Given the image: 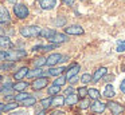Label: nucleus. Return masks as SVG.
I'll list each match as a JSON object with an SVG mask.
<instances>
[{"label": "nucleus", "instance_id": "obj_1", "mask_svg": "<svg viewBox=\"0 0 125 115\" xmlns=\"http://www.w3.org/2000/svg\"><path fill=\"white\" fill-rule=\"evenodd\" d=\"M41 31L42 28L39 26H23L19 29L23 37H38L41 36Z\"/></svg>", "mask_w": 125, "mask_h": 115}, {"label": "nucleus", "instance_id": "obj_2", "mask_svg": "<svg viewBox=\"0 0 125 115\" xmlns=\"http://www.w3.org/2000/svg\"><path fill=\"white\" fill-rule=\"evenodd\" d=\"M14 13L18 19L24 20V19L28 18V15H30V9H28V7L26 4L16 3V4H14Z\"/></svg>", "mask_w": 125, "mask_h": 115}, {"label": "nucleus", "instance_id": "obj_3", "mask_svg": "<svg viewBox=\"0 0 125 115\" xmlns=\"http://www.w3.org/2000/svg\"><path fill=\"white\" fill-rule=\"evenodd\" d=\"M26 55H27V52H26L24 50H10V51H7V53H6V60L18 62L22 58H24Z\"/></svg>", "mask_w": 125, "mask_h": 115}, {"label": "nucleus", "instance_id": "obj_4", "mask_svg": "<svg viewBox=\"0 0 125 115\" xmlns=\"http://www.w3.org/2000/svg\"><path fill=\"white\" fill-rule=\"evenodd\" d=\"M65 59H67V56L62 55V53H51V55H49V58H47V66L49 67H54L55 64L61 63V62H66Z\"/></svg>", "mask_w": 125, "mask_h": 115}, {"label": "nucleus", "instance_id": "obj_5", "mask_svg": "<svg viewBox=\"0 0 125 115\" xmlns=\"http://www.w3.org/2000/svg\"><path fill=\"white\" fill-rule=\"evenodd\" d=\"M106 106H108V108L110 110L114 115H120V114H122V112L125 111V107L122 106V104H120L118 102L109 100L108 103H106Z\"/></svg>", "mask_w": 125, "mask_h": 115}, {"label": "nucleus", "instance_id": "obj_6", "mask_svg": "<svg viewBox=\"0 0 125 115\" xmlns=\"http://www.w3.org/2000/svg\"><path fill=\"white\" fill-rule=\"evenodd\" d=\"M67 40H69L67 34H59V32H55V34L49 39V42L54 43V44H62V43H66Z\"/></svg>", "mask_w": 125, "mask_h": 115}, {"label": "nucleus", "instance_id": "obj_7", "mask_svg": "<svg viewBox=\"0 0 125 115\" xmlns=\"http://www.w3.org/2000/svg\"><path fill=\"white\" fill-rule=\"evenodd\" d=\"M10 23H11V15H10L8 9L3 5H0V24L6 26V24Z\"/></svg>", "mask_w": 125, "mask_h": 115}, {"label": "nucleus", "instance_id": "obj_8", "mask_svg": "<svg viewBox=\"0 0 125 115\" xmlns=\"http://www.w3.org/2000/svg\"><path fill=\"white\" fill-rule=\"evenodd\" d=\"M47 84H49L47 76H41V78H36V79L32 82V88L36 90V91H39V90H42V88H44Z\"/></svg>", "mask_w": 125, "mask_h": 115}, {"label": "nucleus", "instance_id": "obj_9", "mask_svg": "<svg viewBox=\"0 0 125 115\" xmlns=\"http://www.w3.org/2000/svg\"><path fill=\"white\" fill-rule=\"evenodd\" d=\"M106 103H104V102L101 100H94L93 102V104H90V108H92L93 112H95V114H101V112H104L106 110Z\"/></svg>", "mask_w": 125, "mask_h": 115}, {"label": "nucleus", "instance_id": "obj_10", "mask_svg": "<svg viewBox=\"0 0 125 115\" xmlns=\"http://www.w3.org/2000/svg\"><path fill=\"white\" fill-rule=\"evenodd\" d=\"M81 71V66H79L78 63H74L71 64L69 68H66V79H71L73 76H75V75H78V72Z\"/></svg>", "mask_w": 125, "mask_h": 115}, {"label": "nucleus", "instance_id": "obj_11", "mask_svg": "<svg viewBox=\"0 0 125 115\" xmlns=\"http://www.w3.org/2000/svg\"><path fill=\"white\" fill-rule=\"evenodd\" d=\"M65 32L67 35H83L85 29L82 28L81 26H78V24H73V26H69L65 28Z\"/></svg>", "mask_w": 125, "mask_h": 115}, {"label": "nucleus", "instance_id": "obj_12", "mask_svg": "<svg viewBox=\"0 0 125 115\" xmlns=\"http://www.w3.org/2000/svg\"><path fill=\"white\" fill-rule=\"evenodd\" d=\"M106 72H108V68H106V67H100V68H98L97 71L94 72V75H93L92 82H93V83H97L100 79H102V78L105 76Z\"/></svg>", "mask_w": 125, "mask_h": 115}, {"label": "nucleus", "instance_id": "obj_13", "mask_svg": "<svg viewBox=\"0 0 125 115\" xmlns=\"http://www.w3.org/2000/svg\"><path fill=\"white\" fill-rule=\"evenodd\" d=\"M39 5H41L42 9L50 11L57 5V0H39Z\"/></svg>", "mask_w": 125, "mask_h": 115}, {"label": "nucleus", "instance_id": "obj_14", "mask_svg": "<svg viewBox=\"0 0 125 115\" xmlns=\"http://www.w3.org/2000/svg\"><path fill=\"white\" fill-rule=\"evenodd\" d=\"M28 71H30V70H28V67H20V68L14 74V79L15 80H22L23 78L27 76Z\"/></svg>", "mask_w": 125, "mask_h": 115}, {"label": "nucleus", "instance_id": "obj_15", "mask_svg": "<svg viewBox=\"0 0 125 115\" xmlns=\"http://www.w3.org/2000/svg\"><path fill=\"white\" fill-rule=\"evenodd\" d=\"M14 47V43L11 42L8 36L3 35V36H0V48H12Z\"/></svg>", "mask_w": 125, "mask_h": 115}, {"label": "nucleus", "instance_id": "obj_16", "mask_svg": "<svg viewBox=\"0 0 125 115\" xmlns=\"http://www.w3.org/2000/svg\"><path fill=\"white\" fill-rule=\"evenodd\" d=\"M102 95L105 96V98H113V96L116 95V90H114V87L112 84H106L105 88H104V91H102Z\"/></svg>", "mask_w": 125, "mask_h": 115}, {"label": "nucleus", "instance_id": "obj_17", "mask_svg": "<svg viewBox=\"0 0 125 115\" xmlns=\"http://www.w3.org/2000/svg\"><path fill=\"white\" fill-rule=\"evenodd\" d=\"M63 71H66L65 67H50V70L47 71V75H50V76H59V75H62Z\"/></svg>", "mask_w": 125, "mask_h": 115}, {"label": "nucleus", "instance_id": "obj_18", "mask_svg": "<svg viewBox=\"0 0 125 115\" xmlns=\"http://www.w3.org/2000/svg\"><path fill=\"white\" fill-rule=\"evenodd\" d=\"M41 76H44V72L42 71L41 68H34V70H30L27 74V78L28 79H32V78H41Z\"/></svg>", "mask_w": 125, "mask_h": 115}, {"label": "nucleus", "instance_id": "obj_19", "mask_svg": "<svg viewBox=\"0 0 125 115\" xmlns=\"http://www.w3.org/2000/svg\"><path fill=\"white\" fill-rule=\"evenodd\" d=\"M62 104H65V98L61 95H54L51 99V106L54 107H58V106H62Z\"/></svg>", "mask_w": 125, "mask_h": 115}, {"label": "nucleus", "instance_id": "obj_20", "mask_svg": "<svg viewBox=\"0 0 125 115\" xmlns=\"http://www.w3.org/2000/svg\"><path fill=\"white\" fill-rule=\"evenodd\" d=\"M75 103H78V96L75 94H70L65 98V104H69V106H74Z\"/></svg>", "mask_w": 125, "mask_h": 115}, {"label": "nucleus", "instance_id": "obj_21", "mask_svg": "<svg viewBox=\"0 0 125 115\" xmlns=\"http://www.w3.org/2000/svg\"><path fill=\"white\" fill-rule=\"evenodd\" d=\"M58 44H50V45H35V47L32 48V51H50V50H54V48H57Z\"/></svg>", "mask_w": 125, "mask_h": 115}, {"label": "nucleus", "instance_id": "obj_22", "mask_svg": "<svg viewBox=\"0 0 125 115\" xmlns=\"http://www.w3.org/2000/svg\"><path fill=\"white\" fill-rule=\"evenodd\" d=\"M36 103V98H34V96H28V98H26L23 102H20V104L22 106H24V107H32L34 104Z\"/></svg>", "mask_w": 125, "mask_h": 115}, {"label": "nucleus", "instance_id": "obj_23", "mask_svg": "<svg viewBox=\"0 0 125 115\" xmlns=\"http://www.w3.org/2000/svg\"><path fill=\"white\" fill-rule=\"evenodd\" d=\"M46 63H47V58H44V56H39V58L34 59V66L36 68H41V67L46 66Z\"/></svg>", "mask_w": 125, "mask_h": 115}, {"label": "nucleus", "instance_id": "obj_24", "mask_svg": "<svg viewBox=\"0 0 125 115\" xmlns=\"http://www.w3.org/2000/svg\"><path fill=\"white\" fill-rule=\"evenodd\" d=\"M12 87H14L15 91L20 92V91H24L26 88L28 87V82H16L14 86H12Z\"/></svg>", "mask_w": 125, "mask_h": 115}, {"label": "nucleus", "instance_id": "obj_25", "mask_svg": "<svg viewBox=\"0 0 125 115\" xmlns=\"http://www.w3.org/2000/svg\"><path fill=\"white\" fill-rule=\"evenodd\" d=\"M55 29H50V28H42L41 31V36L42 37H46V39H50V37L52 36V35L55 34Z\"/></svg>", "mask_w": 125, "mask_h": 115}, {"label": "nucleus", "instance_id": "obj_26", "mask_svg": "<svg viewBox=\"0 0 125 115\" xmlns=\"http://www.w3.org/2000/svg\"><path fill=\"white\" fill-rule=\"evenodd\" d=\"M15 67V62H10V60H6L4 63L0 64V71H7V70H11Z\"/></svg>", "mask_w": 125, "mask_h": 115}, {"label": "nucleus", "instance_id": "obj_27", "mask_svg": "<svg viewBox=\"0 0 125 115\" xmlns=\"http://www.w3.org/2000/svg\"><path fill=\"white\" fill-rule=\"evenodd\" d=\"M87 95H89L93 100H97V99H100L101 94L97 88H90V90H87Z\"/></svg>", "mask_w": 125, "mask_h": 115}, {"label": "nucleus", "instance_id": "obj_28", "mask_svg": "<svg viewBox=\"0 0 125 115\" xmlns=\"http://www.w3.org/2000/svg\"><path fill=\"white\" fill-rule=\"evenodd\" d=\"M47 92H49V95H51V96L58 95V92H61V86H57V84L50 86L49 90H47Z\"/></svg>", "mask_w": 125, "mask_h": 115}, {"label": "nucleus", "instance_id": "obj_29", "mask_svg": "<svg viewBox=\"0 0 125 115\" xmlns=\"http://www.w3.org/2000/svg\"><path fill=\"white\" fill-rule=\"evenodd\" d=\"M67 82V79H66V75H59V76H57V79L54 80V83L52 84H57V86H65V83Z\"/></svg>", "mask_w": 125, "mask_h": 115}, {"label": "nucleus", "instance_id": "obj_30", "mask_svg": "<svg viewBox=\"0 0 125 115\" xmlns=\"http://www.w3.org/2000/svg\"><path fill=\"white\" fill-rule=\"evenodd\" d=\"M18 104H19V103H15V102H12V103H7V104H4L3 111H4V112H10V111H12V110L18 108Z\"/></svg>", "mask_w": 125, "mask_h": 115}, {"label": "nucleus", "instance_id": "obj_31", "mask_svg": "<svg viewBox=\"0 0 125 115\" xmlns=\"http://www.w3.org/2000/svg\"><path fill=\"white\" fill-rule=\"evenodd\" d=\"M28 96H30L28 92H23V91H20V92H18V95H15V100L20 103V102H23L26 98H28Z\"/></svg>", "mask_w": 125, "mask_h": 115}, {"label": "nucleus", "instance_id": "obj_32", "mask_svg": "<svg viewBox=\"0 0 125 115\" xmlns=\"http://www.w3.org/2000/svg\"><path fill=\"white\" fill-rule=\"evenodd\" d=\"M51 99L52 98H50V96H49V98H44V99H42V100H41V104H42V107H43L44 110L49 108V107L51 106Z\"/></svg>", "mask_w": 125, "mask_h": 115}, {"label": "nucleus", "instance_id": "obj_33", "mask_svg": "<svg viewBox=\"0 0 125 115\" xmlns=\"http://www.w3.org/2000/svg\"><path fill=\"white\" fill-rule=\"evenodd\" d=\"M79 82H81L82 84H87V83L92 82V76H90L89 74H83L81 76V79H79Z\"/></svg>", "mask_w": 125, "mask_h": 115}, {"label": "nucleus", "instance_id": "obj_34", "mask_svg": "<svg viewBox=\"0 0 125 115\" xmlns=\"http://www.w3.org/2000/svg\"><path fill=\"white\" fill-rule=\"evenodd\" d=\"M54 24H55V26H57V27L65 26V24H66V19L63 18V16H58V18H57V19H55V20H54Z\"/></svg>", "mask_w": 125, "mask_h": 115}, {"label": "nucleus", "instance_id": "obj_35", "mask_svg": "<svg viewBox=\"0 0 125 115\" xmlns=\"http://www.w3.org/2000/svg\"><path fill=\"white\" fill-rule=\"evenodd\" d=\"M79 107H81L82 110H85V108H87V107H90V102L87 100L86 98H82V100H81V103H79Z\"/></svg>", "mask_w": 125, "mask_h": 115}, {"label": "nucleus", "instance_id": "obj_36", "mask_svg": "<svg viewBox=\"0 0 125 115\" xmlns=\"http://www.w3.org/2000/svg\"><path fill=\"white\" fill-rule=\"evenodd\" d=\"M117 52H124L125 51V40H118V45H117Z\"/></svg>", "mask_w": 125, "mask_h": 115}, {"label": "nucleus", "instance_id": "obj_37", "mask_svg": "<svg viewBox=\"0 0 125 115\" xmlns=\"http://www.w3.org/2000/svg\"><path fill=\"white\" fill-rule=\"evenodd\" d=\"M78 95L81 96V99H82V98H85V96L87 95V88H86V87H81V88H78Z\"/></svg>", "mask_w": 125, "mask_h": 115}, {"label": "nucleus", "instance_id": "obj_38", "mask_svg": "<svg viewBox=\"0 0 125 115\" xmlns=\"http://www.w3.org/2000/svg\"><path fill=\"white\" fill-rule=\"evenodd\" d=\"M79 79H81V78H78V76H77V75H75V76H73V78H71V79H69L67 82L70 83V86H74V84H77V83L79 82Z\"/></svg>", "mask_w": 125, "mask_h": 115}, {"label": "nucleus", "instance_id": "obj_39", "mask_svg": "<svg viewBox=\"0 0 125 115\" xmlns=\"http://www.w3.org/2000/svg\"><path fill=\"white\" fill-rule=\"evenodd\" d=\"M65 94H66V95H70V94H75V91H74L73 87H69V88H66V90H65Z\"/></svg>", "mask_w": 125, "mask_h": 115}, {"label": "nucleus", "instance_id": "obj_40", "mask_svg": "<svg viewBox=\"0 0 125 115\" xmlns=\"http://www.w3.org/2000/svg\"><path fill=\"white\" fill-rule=\"evenodd\" d=\"M6 53H7V51H1V50H0V62L6 60Z\"/></svg>", "mask_w": 125, "mask_h": 115}, {"label": "nucleus", "instance_id": "obj_41", "mask_svg": "<svg viewBox=\"0 0 125 115\" xmlns=\"http://www.w3.org/2000/svg\"><path fill=\"white\" fill-rule=\"evenodd\" d=\"M120 90H121V92H124V95H125V79L121 82V84H120Z\"/></svg>", "mask_w": 125, "mask_h": 115}, {"label": "nucleus", "instance_id": "obj_42", "mask_svg": "<svg viewBox=\"0 0 125 115\" xmlns=\"http://www.w3.org/2000/svg\"><path fill=\"white\" fill-rule=\"evenodd\" d=\"M8 115H26V112H23V111H16V112H12V114H8Z\"/></svg>", "mask_w": 125, "mask_h": 115}, {"label": "nucleus", "instance_id": "obj_43", "mask_svg": "<svg viewBox=\"0 0 125 115\" xmlns=\"http://www.w3.org/2000/svg\"><path fill=\"white\" fill-rule=\"evenodd\" d=\"M62 1L65 3V4H67V5H71V4H73L74 0H62Z\"/></svg>", "mask_w": 125, "mask_h": 115}, {"label": "nucleus", "instance_id": "obj_44", "mask_svg": "<svg viewBox=\"0 0 125 115\" xmlns=\"http://www.w3.org/2000/svg\"><path fill=\"white\" fill-rule=\"evenodd\" d=\"M63 114V112L62 111H58V110H57V111H54V112H51V114H50V115H62Z\"/></svg>", "mask_w": 125, "mask_h": 115}, {"label": "nucleus", "instance_id": "obj_45", "mask_svg": "<svg viewBox=\"0 0 125 115\" xmlns=\"http://www.w3.org/2000/svg\"><path fill=\"white\" fill-rule=\"evenodd\" d=\"M3 35H4V28L0 27V36H3Z\"/></svg>", "mask_w": 125, "mask_h": 115}, {"label": "nucleus", "instance_id": "obj_46", "mask_svg": "<svg viewBox=\"0 0 125 115\" xmlns=\"http://www.w3.org/2000/svg\"><path fill=\"white\" fill-rule=\"evenodd\" d=\"M7 1H8V3H11V4H16V1H18V0H7Z\"/></svg>", "mask_w": 125, "mask_h": 115}, {"label": "nucleus", "instance_id": "obj_47", "mask_svg": "<svg viewBox=\"0 0 125 115\" xmlns=\"http://www.w3.org/2000/svg\"><path fill=\"white\" fill-rule=\"evenodd\" d=\"M36 115H46V112H44V111H39V112H36Z\"/></svg>", "mask_w": 125, "mask_h": 115}, {"label": "nucleus", "instance_id": "obj_48", "mask_svg": "<svg viewBox=\"0 0 125 115\" xmlns=\"http://www.w3.org/2000/svg\"><path fill=\"white\" fill-rule=\"evenodd\" d=\"M3 107H4V104H3V103H0V111H3Z\"/></svg>", "mask_w": 125, "mask_h": 115}, {"label": "nucleus", "instance_id": "obj_49", "mask_svg": "<svg viewBox=\"0 0 125 115\" xmlns=\"http://www.w3.org/2000/svg\"><path fill=\"white\" fill-rule=\"evenodd\" d=\"M0 80H1V75H0Z\"/></svg>", "mask_w": 125, "mask_h": 115}, {"label": "nucleus", "instance_id": "obj_50", "mask_svg": "<svg viewBox=\"0 0 125 115\" xmlns=\"http://www.w3.org/2000/svg\"><path fill=\"white\" fill-rule=\"evenodd\" d=\"M0 115H1V112H0Z\"/></svg>", "mask_w": 125, "mask_h": 115}]
</instances>
